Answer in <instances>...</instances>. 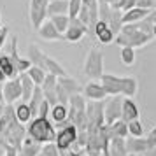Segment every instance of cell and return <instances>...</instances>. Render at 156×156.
<instances>
[{"label":"cell","mask_w":156,"mask_h":156,"mask_svg":"<svg viewBox=\"0 0 156 156\" xmlns=\"http://www.w3.org/2000/svg\"><path fill=\"white\" fill-rule=\"evenodd\" d=\"M49 111H51V104L44 98L42 102H41V105H39V114H37V116H41V118H49Z\"/></svg>","instance_id":"36"},{"label":"cell","mask_w":156,"mask_h":156,"mask_svg":"<svg viewBox=\"0 0 156 156\" xmlns=\"http://www.w3.org/2000/svg\"><path fill=\"white\" fill-rule=\"evenodd\" d=\"M93 37H95L100 44H112L116 34L111 30V27H109L105 21L98 20V23H97L95 28H93Z\"/></svg>","instance_id":"14"},{"label":"cell","mask_w":156,"mask_h":156,"mask_svg":"<svg viewBox=\"0 0 156 156\" xmlns=\"http://www.w3.org/2000/svg\"><path fill=\"white\" fill-rule=\"evenodd\" d=\"M109 128V133H111V139L112 137H119V139H126L128 137V123L123 119L114 121L112 125H107Z\"/></svg>","instance_id":"27"},{"label":"cell","mask_w":156,"mask_h":156,"mask_svg":"<svg viewBox=\"0 0 156 156\" xmlns=\"http://www.w3.org/2000/svg\"><path fill=\"white\" fill-rule=\"evenodd\" d=\"M77 18H79L83 23H84L86 27H90V11H88V7H86V5H81Z\"/></svg>","instance_id":"37"},{"label":"cell","mask_w":156,"mask_h":156,"mask_svg":"<svg viewBox=\"0 0 156 156\" xmlns=\"http://www.w3.org/2000/svg\"><path fill=\"white\" fill-rule=\"evenodd\" d=\"M27 135L32 137L34 140L41 142V144H46V142H55V137H56V130H55V125L49 118H41L37 116L28 123L27 126Z\"/></svg>","instance_id":"2"},{"label":"cell","mask_w":156,"mask_h":156,"mask_svg":"<svg viewBox=\"0 0 156 156\" xmlns=\"http://www.w3.org/2000/svg\"><path fill=\"white\" fill-rule=\"evenodd\" d=\"M153 41V35L151 34H146V32H142L139 30L137 27V23H125L121 30L116 34L114 37V44H118V46H130V48H142V46H146Z\"/></svg>","instance_id":"1"},{"label":"cell","mask_w":156,"mask_h":156,"mask_svg":"<svg viewBox=\"0 0 156 156\" xmlns=\"http://www.w3.org/2000/svg\"><path fill=\"white\" fill-rule=\"evenodd\" d=\"M41 149H42V144L34 140L32 137L27 135L23 139L20 149H18V156H39L41 154Z\"/></svg>","instance_id":"19"},{"label":"cell","mask_w":156,"mask_h":156,"mask_svg":"<svg viewBox=\"0 0 156 156\" xmlns=\"http://www.w3.org/2000/svg\"><path fill=\"white\" fill-rule=\"evenodd\" d=\"M100 83L104 86V90L107 91L109 97H114V95H121L123 91V77L121 76H114V74H105L100 77Z\"/></svg>","instance_id":"12"},{"label":"cell","mask_w":156,"mask_h":156,"mask_svg":"<svg viewBox=\"0 0 156 156\" xmlns=\"http://www.w3.org/2000/svg\"><path fill=\"white\" fill-rule=\"evenodd\" d=\"M5 105H7V104H5L4 100H0V118H2V114H4V111H5Z\"/></svg>","instance_id":"40"},{"label":"cell","mask_w":156,"mask_h":156,"mask_svg":"<svg viewBox=\"0 0 156 156\" xmlns=\"http://www.w3.org/2000/svg\"><path fill=\"white\" fill-rule=\"evenodd\" d=\"M44 55L46 53H42V51L39 49V46H35V44H30L28 46V60L32 65H37V67H42L44 69Z\"/></svg>","instance_id":"29"},{"label":"cell","mask_w":156,"mask_h":156,"mask_svg":"<svg viewBox=\"0 0 156 156\" xmlns=\"http://www.w3.org/2000/svg\"><path fill=\"white\" fill-rule=\"evenodd\" d=\"M83 72L86 77L93 81H100V77L104 76V55L98 48H91L88 51L84 65H83Z\"/></svg>","instance_id":"3"},{"label":"cell","mask_w":156,"mask_h":156,"mask_svg":"<svg viewBox=\"0 0 156 156\" xmlns=\"http://www.w3.org/2000/svg\"><path fill=\"white\" fill-rule=\"evenodd\" d=\"M104 102L105 100H90L86 104V119H88V130H98L105 125L104 121Z\"/></svg>","instance_id":"5"},{"label":"cell","mask_w":156,"mask_h":156,"mask_svg":"<svg viewBox=\"0 0 156 156\" xmlns=\"http://www.w3.org/2000/svg\"><path fill=\"white\" fill-rule=\"evenodd\" d=\"M84 35H88V27H86L79 18H70V25H69V28L65 30L63 39L67 41V42L76 44V42H79Z\"/></svg>","instance_id":"10"},{"label":"cell","mask_w":156,"mask_h":156,"mask_svg":"<svg viewBox=\"0 0 156 156\" xmlns=\"http://www.w3.org/2000/svg\"><path fill=\"white\" fill-rule=\"evenodd\" d=\"M49 20L53 21V25L58 28V32L62 35L65 34V30L69 28V25H70V16L69 14H56V16H51Z\"/></svg>","instance_id":"31"},{"label":"cell","mask_w":156,"mask_h":156,"mask_svg":"<svg viewBox=\"0 0 156 156\" xmlns=\"http://www.w3.org/2000/svg\"><path fill=\"white\" fill-rule=\"evenodd\" d=\"M14 114H16V119L20 121V123H23V125H28L30 121L34 119L28 102H23V100H20L14 105Z\"/></svg>","instance_id":"21"},{"label":"cell","mask_w":156,"mask_h":156,"mask_svg":"<svg viewBox=\"0 0 156 156\" xmlns=\"http://www.w3.org/2000/svg\"><path fill=\"white\" fill-rule=\"evenodd\" d=\"M153 37H156V25H153Z\"/></svg>","instance_id":"44"},{"label":"cell","mask_w":156,"mask_h":156,"mask_svg":"<svg viewBox=\"0 0 156 156\" xmlns=\"http://www.w3.org/2000/svg\"><path fill=\"white\" fill-rule=\"evenodd\" d=\"M144 156H156V146H153V147H149L146 153H144Z\"/></svg>","instance_id":"39"},{"label":"cell","mask_w":156,"mask_h":156,"mask_svg":"<svg viewBox=\"0 0 156 156\" xmlns=\"http://www.w3.org/2000/svg\"><path fill=\"white\" fill-rule=\"evenodd\" d=\"M121 105H123V95H114L104 102V121L105 125H112L114 121L121 119Z\"/></svg>","instance_id":"7"},{"label":"cell","mask_w":156,"mask_h":156,"mask_svg":"<svg viewBox=\"0 0 156 156\" xmlns=\"http://www.w3.org/2000/svg\"><path fill=\"white\" fill-rule=\"evenodd\" d=\"M9 56H11V60H12V63H14V67H16V70L20 72V74H23V72H27L30 69V60L28 58H23V56H20V51H18V37L16 35H12L11 37V41H9Z\"/></svg>","instance_id":"11"},{"label":"cell","mask_w":156,"mask_h":156,"mask_svg":"<svg viewBox=\"0 0 156 156\" xmlns=\"http://www.w3.org/2000/svg\"><path fill=\"white\" fill-rule=\"evenodd\" d=\"M39 156H62V153L58 151L55 142H46V144H42V149H41Z\"/></svg>","instance_id":"34"},{"label":"cell","mask_w":156,"mask_h":156,"mask_svg":"<svg viewBox=\"0 0 156 156\" xmlns=\"http://www.w3.org/2000/svg\"><path fill=\"white\" fill-rule=\"evenodd\" d=\"M7 37H9V27H2L0 28V51H2V48L5 46V42H7Z\"/></svg>","instance_id":"38"},{"label":"cell","mask_w":156,"mask_h":156,"mask_svg":"<svg viewBox=\"0 0 156 156\" xmlns=\"http://www.w3.org/2000/svg\"><path fill=\"white\" fill-rule=\"evenodd\" d=\"M81 5H83V0H69V16L70 18H77Z\"/></svg>","instance_id":"35"},{"label":"cell","mask_w":156,"mask_h":156,"mask_svg":"<svg viewBox=\"0 0 156 156\" xmlns=\"http://www.w3.org/2000/svg\"><path fill=\"white\" fill-rule=\"evenodd\" d=\"M5 81H7V77H5V74L2 72V69H0V84H4Z\"/></svg>","instance_id":"41"},{"label":"cell","mask_w":156,"mask_h":156,"mask_svg":"<svg viewBox=\"0 0 156 156\" xmlns=\"http://www.w3.org/2000/svg\"><path fill=\"white\" fill-rule=\"evenodd\" d=\"M0 69H2V72L5 74L7 79H12V77H18L20 76V72L16 70L11 56L9 55H4V53H0Z\"/></svg>","instance_id":"24"},{"label":"cell","mask_w":156,"mask_h":156,"mask_svg":"<svg viewBox=\"0 0 156 156\" xmlns=\"http://www.w3.org/2000/svg\"><path fill=\"white\" fill-rule=\"evenodd\" d=\"M20 81H21V100L23 102H28L32 98V95H34L35 84H34V81L30 79V76L27 72L20 74Z\"/></svg>","instance_id":"23"},{"label":"cell","mask_w":156,"mask_h":156,"mask_svg":"<svg viewBox=\"0 0 156 156\" xmlns=\"http://www.w3.org/2000/svg\"><path fill=\"white\" fill-rule=\"evenodd\" d=\"M128 135L130 137H144V125L140 119L128 121Z\"/></svg>","instance_id":"33"},{"label":"cell","mask_w":156,"mask_h":156,"mask_svg":"<svg viewBox=\"0 0 156 156\" xmlns=\"http://www.w3.org/2000/svg\"><path fill=\"white\" fill-rule=\"evenodd\" d=\"M44 69L48 74H53V76H56V77H63V76H69L67 70L63 69V65L58 63L55 58L48 56V55H44Z\"/></svg>","instance_id":"22"},{"label":"cell","mask_w":156,"mask_h":156,"mask_svg":"<svg viewBox=\"0 0 156 156\" xmlns=\"http://www.w3.org/2000/svg\"><path fill=\"white\" fill-rule=\"evenodd\" d=\"M0 156H5V149H4V146H0Z\"/></svg>","instance_id":"42"},{"label":"cell","mask_w":156,"mask_h":156,"mask_svg":"<svg viewBox=\"0 0 156 156\" xmlns=\"http://www.w3.org/2000/svg\"><path fill=\"white\" fill-rule=\"evenodd\" d=\"M125 146H126V151L132 153V154L144 156V153L147 151V140H146V137H130L128 135L126 139H125Z\"/></svg>","instance_id":"18"},{"label":"cell","mask_w":156,"mask_h":156,"mask_svg":"<svg viewBox=\"0 0 156 156\" xmlns=\"http://www.w3.org/2000/svg\"><path fill=\"white\" fill-rule=\"evenodd\" d=\"M37 34H39V37H41V39H44V41H49V42L63 39V35L58 32V28L53 25V21H51V20H46V21H44L42 25L37 28Z\"/></svg>","instance_id":"17"},{"label":"cell","mask_w":156,"mask_h":156,"mask_svg":"<svg viewBox=\"0 0 156 156\" xmlns=\"http://www.w3.org/2000/svg\"><path fill=\"white\" fill-rule=\"evenodd\" d=\"M149 135H153V137H156V126L153 128V130H151V132H149Z\"/></svg>","instance_id":"43"},{"label":"cell","mask_w":156,"mask_h":156,"mask_svg":"<svg viewBox=\"0 0 156 156\" xmlns=\"http://www.w3.org/2000/svg\"><path fill=\"white\" fill-rule=\"evenodd\" d=\"M76 140H77V128H76L74 123H69V125L62 126L56 132V137H55V144H56L60 153H65V151L72 149Z\"/></svg>","instance_id":"4"},{"label":"cell","mask_w":156,"mask_h":156,"mask_svg":"<svg viewBox=\"0 0 156 156\" xmlns=\"http://www.w3.org/2000/svg\"><path fill=\"white\" fill-rule=\"evenodd\" d=\"M128 156H139V154H132V153H128Z\"/></svg>","instance_id":"46"},{"label":"cell","mask_w":156,"mask_h":156,"mask_svg":"<svg viewBox=\"0 0 156 156\" xmlns=\"http://www.w3.org/2000/svg\"><path fill=\"white\" fill-rule=\"evenodd\" d=\"M83 95H84V98L88 100H95V102H100V100H105L109 95L107 91L104 90V86L100 81H90L88 84L83 88Z\"/></svg>","instance_id":"13"},{"label":"cell","mask_w":156,"mask_h":156,"mask_svg":"<svg viewBox=\"0 0 156 156\" xmlns=\"http://www.w3.org/2000/svg\"><path fill=\"white\" fill-rule=\"evenodd\" d=\"M58 84L63 86V90L69 95H76V93H83V88L77 81L70 76H63V77H58Z\"/></svg>","instance_id":"28"},{"label":"cell","mask_w":156,"mask_h":156,"mask_svg":"<svg viewBox=\"0 0 156 156\" xmlns=\"http://www.w3.org/2000/svg\"><path fill=\"white\" fill-rule=\"evenodd\" d=\"M48 4H49V0H30L28 18H30V25L35 30L48 20Z\"/></svg>","instance_id":"6"},{"label":"cell","mask_w":156,"mask_h":156,"mask_svg":"<svg viewBox=\"0 0 156 156\" xmlns=\"http://www.w3.org/2000/svg\"><path fill=\"white\" fill-rule=\"evenodd\" d=\"M140 116V111H139V105L135 104L133 98L130 97H123V105H121V119L123 121H133L139 119Z\"/></svg>","instance_id":"16"},{"label":"cell","mask_w":156,"mask_h":156,"mask_svg":"<svg viewBox=\"0 0 156 156\" xmlns=\"http://www.w3.org/2000/svg\"><path fill=\"white\" fill-rule=\"evenodd\" d=\"M56 14H69V0H49L48 4V18Z\"/></svg>","instance_id":"26"},{"label":"cell","mask_w":156,"mask_h":156,"mask_svg":"<svg viewBox=\"0 0 156 156\" xmlns=\"http://www.w3.org/2000/svg\"><path fill=\"white\" fill-rule=\"evenodd\" d=\"M27 74L30 76V79L34 81V84L35 86H42L44 79H46V69H42V67H37V65H30V69L27 70Z\"/></svg>","instance_id":"30"},{"label":"cell","mask_w":156,"mask_h":156,"mask_svg":"<svg viewBox=\"0 0 156 156\" xmlns=\"http://www.w3.org/2000/svg\"><path fill=\"white\" fill-rule=\"evenodd\" d=\"M137 91H139V81H137V77H133V76H125L123 77V91H121V95L133 98L135 95H137Z\"/></svg>","instance_id":"25"},{"label":"cell","mask_w":156,"mask_h":156,"mask_svg":"<svg viewBox=\"0 0 156 156\" xmlns=\"http://www.w3.org/2000/svg\"><path fill=\"white\" fill-rule=\"evenodd\" d=\"M2 95H4V102L5 104H12L21 100V81L20 76L12 79H7L4 84H2Z\"/></svg>","instance_id":"9"},{"label":"cell","mask_w":156,"mask_h":156,"mask_svg":"<svg viewBox=\"0 0 156 156\" xmlns=\"http://www.w3.org/2000/svg\"><path fill=\"white\" fill-rule=\"evenodd\" d=\"M154 7H156V0H154Z\"/></svg>","instance_id":"47"},{"label":"cell","mask_w":156,"mask_h":156,"mask_svg":"<svg viewBox=\"0 0 156 156\" xmlns=\"http://www.w3.org/2000/svg\"><path fill=\"white\" fill-rule=\"evenodd\" d=\"M151 12V9H146V7H139V5H135V7L128 9L123 12V25L125 23H139L140 20H144L146 16Z\"/></svg>","instance_id":"20"},{"label":"cell","mask_w":156,"mask_h":156,"mask_svg":"<svg viewBox=\"0 0 156 156\" xmlns=\"http://www.w3.org/2000/svg\"><path fill=\"white\" fill-rule=\"evenodd\" d=\"M2 27H4V25H2V16H0V28H2Z\"/></svg>","instance_id":"45"},{"label":"cell","mask_w":156,"mask_h":156,"mask_svg":"<svg viewBox=\"0 0 156 156\" xmlns=\"http://www.w3.org/2000/svg\"><path fill=\"white\" fill-rule=\"evenodd\" d=\"M121 62L126 67H132L135 63V49L133 48H130V46H123L121 48Z\"/></svg>","instance_id":"32"},{"label":"cell","mask_w":156,"mask_h":156,"mask_svg":"<svg viewBox=\"0 0 156 156\" xmlns=\"http://www.w3.org/2000/svg\"><path fill=\"white\" fill-rule=\"evenodd\" d=\"M27 137V128H25V125L23 123H20V121L16 119L11 126L7 128V132L5 133L0 135V139L4 142H7V144H11V146H14L16 149H20V146H21L23 139Z\"/></svg>","instance_id":"8"},{"label":"cell","mask_w":156,"mask_h":156,"mask_svg":"<svg viewBox=\"0 0 156 156\" xmlns=\"http://www.w3.org/2000/svg\"><path fill=\"white\" fill-rule=\"evenodd\" d=\"M49 119L56 125V126H65L69 125V105H63V104H55L51 105V111H49Z\"/></svg>","instance_id":"15"}]
</instances>
